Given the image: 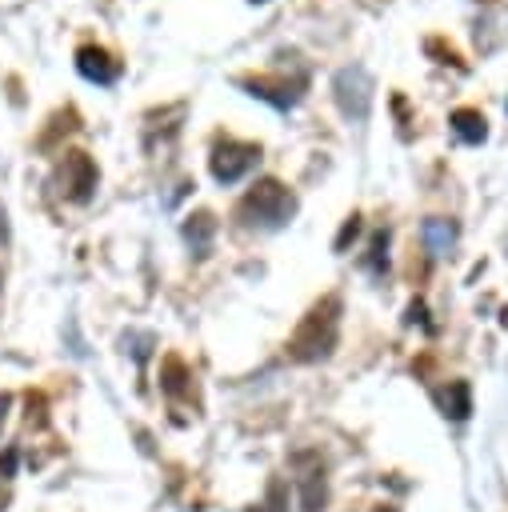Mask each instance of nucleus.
<instances>
[{"mask_svg": "<svg viewBox=\"0 0 508 512\" xmlns=\"http://www.w3.org/2000/svg\"><path fill=\"white\" fill-rule=\"evenodd\" d=\"M296 212V200L292 192L280 184V180H260L248 188V196L240 200L236 216L248 224V228H284Z\"/></svg>", "mask_w": 508, "mask_h": 512, "instance_id": "nucleus-1", "label": "nucleus"}, {"mask_svg": "<svg viewBox=\"0 0 508 512\" xmlns=\"http://www.w3.org/2000/svg\"><path fill=\"white\" fill-rule=\"evenodd\" d=\"M336 328H340V300L328 296V300H320V304L304 316V324H300L296 336L288 340V352H292L296 360H320V356L332 352Z\"/></svg>", "mask_w": 508, "mask_h": 512, "instance_id": "nucleus-2", "label": "nucleus"}, {"mask_svg": "<svg viewBox=\"0 0 508 512\" xmlns=\"http://www.w3.org/2000/svg\"><path fill=\"white\" fill-rule=\"evenodd\" d=\"M336 104H340V112L348 116V120H364L368 112H372V76L360 68V64H348V68H340L336 72Z\"/></svg>", "mask_w": 508, "mask_h": 512, "instance_id": "nucleus-3", "label": "nucleus"}, {"mask_svg": "<svg viewBox=\"0 0 508 512\" xmlns=\"http://www.w3.org/2000/svg\"><path fill=\"white\" fill-rule=\"evenodd\" d=\"M256 160H260V148H256V144L224 140V144H216V152H212V176H216L220 184H236V180H244V176L256 168Z\"/></svg>", "mask_w": 508, "mask_h": 512, "instance_id": "nucleus-4", "label": "nucleus"}, {"mask_svg": "<svg viewBox=\"0 0 508 512\" xmlns=\"http://www.w3.org/2000/svg\"><path fill=\"white\" fill-rule=\"evenodd\" d=\"M56 184L68 200H88L92 188H96V164L84 156V152H68L56 168Z\"/></svg>", "mask_w": 508, "mask_h": 512, "instance_id": "nucleus-5", "label": "nucleus"}, {"mask_svg": "<svg viewBox=\"0 0 508 512\" xmlns=\"http://www.w3.org/2000/svg\"><path fill=\"white\" fill-rule=\"evenodd\" d=\"M76 68H80V76L92 80V84H112V80L120 76V64H116L104 48H92V44H84V48L76 52Z\"/></svg>", "mask_w": 508, "mask_h": 512, "instance_id": "nucleus-6", "label": "nucleus"}, {"mask_svg": "<svg viewBox=\"0 0 508 512\" xmlns=\"http://www.w3.org/2000/svg\"><path fill=\"white\" fill-rule=\"evenodd\" d=\"M300 512H324V500H328V480H324V468H312L300 476Z\"/></svg>", "mask_w": 508, "mask_h": 512, "instance_id": "nucleus-7", "label": "nucleus"}, {"mask_svg": "<svg viewBox=\"0 0 508 512\" xmlns=\"http://www.w3.org/2000/svg\"><path fill=\"white\" fill-rule=\"evenodd\" d=\"M420 236H424V244H428L432 256H444V252L456 244V224L444 220V216H428L424 228H420Z\"/></svg>", "mask_w": 508, "mask_h": 512, "instance_id": "nucleus-8", "label": "nucleus"}, {"mask_svg": "<svg viewBox=\"0 0 508 512\" xmlns=\"http://www.w3.org/2000/svg\"><path fill=\"white\" fill-rule=\"evenodd\" d=\"M212 232H216V220H212L208 212H196V216H188V224H184V240H188V248H192L196 256H204V252L212 248Z\"/></svg>", "mask_w": 508, "mask_h": 512, "instance_id": "nucleus-9", "label": "nucleus"}, {"mask_svg": "<svg viewBox=\"0 0 508 512\" xmlns=\"http://www.w3.org/2000/svg\"><path fill=\"white\" fill-rule=\"evenodd\" d=\"M452 132H456L464 144H480V140L488 136L484 116H480L476 108H460V112H452Z\"/></svg>", "mask_w": 508, "mask_h": 512, "instance_id": "nucleus-10", "label": "nucleus"}, {"mask_svg": "<svg viewBox=\"0 0 508 512\" xmlns=\"http://www.w3.org/2000/svg\"><path fill=\"white\" fill-rule=\"evenodd\" d=\"M444 408H448V416L452 420H464L468 412H472V404H468V384H448V392H444Z\"/></svg>", "mask_w": 508, "mask_h": 512, "instance_id": "nucleus-11", "label": "nucleus"}, {"mask_svg": "<svg viewBox=\"0 0 508 512\" xmlns=\"http://www.w3.org/2000/svg\"><path fill=\"white\" fill-rule=\"evenodd\" d=\"M248 512H288V488H284L280 480H272V484H268V492H264V500H260V504H252Z\"/></svg>", "mask_w": 508, "mask_h": 512, "instance_id": "nucleus-12", "label": "nucleus"}, {"mask_svg": "<svg viewBox=\"0 0 508 512\" xmlns=\"http://www.w3.org/2000/svg\"><path fill=\"white\" fill-rule=\"evenodd\" d=\"M12 472H16V448H8V452L0 456V484L12 480Z\"/></svg>", "mask_w": 508, "mask_h": 512, "instance_id": "nucleus-13", "label": "nucleus"}, {"mask_svg": "<svg viewBox=\"0 0 508 512\" xmlns=\"http://www.w3.org/2000/svg\"><path fill=\"white\" fill-rule=\"evenodd\" d=\"M8 408H12V396H8V392H0V424H4V416H8Z\"/></svg>", "mask_w": 508, "mask_h": 512, "instance_id": "nucleus-14", "label": "nucleus"}, {"mask_svg": "<svg viewBox=\"0 0 508 512\" xmlns=\"http://www.w3.org/2000/svg\"><path fill=\"white\" fill-rule=\"evenodd\" d=\"M4 504H8V492H4V488H0V512H4Z\"/></svg>", "mask_w": 508, "mask_h": 512, "instance_id": "nucleus-15", "label": "nucleus"}, {"mask_svg": "<svg viewBox=\"0 0 508 512\" xmlns=\"http://www.w3.org/2000/svg\"><path fill=\"white\" fill-rule=\"evenodd\" d=\"M376 512H396V508H388V504H384V508H376Z\"/></svg>", "mask_w": 508, "mask_h": 512, "instance_id": "nucleus-16", "label": "nucleus"}]
</instances>
